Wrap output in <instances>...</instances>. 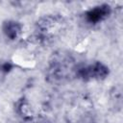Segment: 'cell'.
Segmentation results:
<instances>
[{"label":"cell","instance_id":"obj_1","mask_svg":"<svg viewBox=\"0 0 123 123\" xmlns=\"http://www.w3.org/2000/svg\"><path fill=\"white\" fill-rule=\"evenodd\" d=\"M72 63L71 57L68 54L56 53L53 56V60L50 62V67L48 71V77L52 82H60L66 78L68 68Z\"/></svg>","mask_w":123,"mask_h":123},{"label":"cell","instance_id":"obj_2","mask_svg":"<svg viewBox=\"0 0 123 123\" xmlns=\"http://www.w3.org/2000/svg\"><path fill=\"white\" fill-rule=\"evenodd\" d=\"M109 75V68L100 62L81 66L76 69V76L84 81L104 80Z\"/></svg>","mask_w":123,"mask_h":123},{"label":"cell","instance_id":"obj_3","mask_svg":"<svg viewBox=\"0 0 123 123\" xmlns=\"http://www.w3.org/2000/svg\"><path fill=\"white\" fill-rule=\"evenodd\" d=\"M111 7L108 4H102L99 6H96L89 11H87L85 14L86 19L87 22L96 24L98 22H101L102 20L106 19L111 14Z\"/></svg>","mask_w":123,"mask_h":123},{"label":"cell","instance_id":"obj_4","mask_svg":"<svg viewBox=\"0 0 123 123\" xmlns=\"http://www.w3.org/2000/svg\"><path fill=\"white\" fill-rule=\"evenodd\" d=\"M4 35L10 39H15L22 31V26L19 22L14 20H7L2 25Z\"/></svg>","mask_w":123,"mask_h":123},{"label":"cell","instance_id":"obj_5","mask_svg":"<svg viewBox=\"0 0 123 123\" xmlns=\"http://www.w3.org/2000/svg\"><path fill=\"white\" fill-rule=\"evenodd\" d=\"M16 111L24 118H30L31 117V113H30V108L29 105L27 104L26 101L24 100H20L16 103V108H15Z\"/></svg>","mask_w":123,"mask_h":123},{"label":"cell","instance_id":"obj_6","mask_svg":"<svg viewBox=\"0 0 123 123\" xmlns=\"http://www.w3.org/2000/svg\"><path fill=\"white\" fill-rule=\"evenodd\" d=\"M12 69V64L11 62H3L0 64V80L4 79L5 76Z\"/></svg>","mask_w":123,"mask_h":123}]
</instances>
